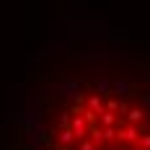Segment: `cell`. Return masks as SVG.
<instances>
[{
    "mask_svg": "<svg viewBox=\"0 0 150 150\" xmlns=\"http://www.w3.org/2000/svg\"><path fill=\"white\" fill-rule=\"evenodd\" d=\"M23 150H150V62H73L34 93Z\"/></svg>",
    "mask_w": 150,
    "mask_h": 150,
    "instance_id": "cell-1",
    "label": "cell"
}]
</instances>
